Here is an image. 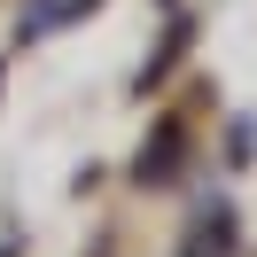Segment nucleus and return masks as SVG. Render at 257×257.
I'll return each instance as SVG.
<instances>
[{
	"label": "nucleus",
	"mask_w": 257,
	"mask_h": 257,
	"mask_svg": "<svg viewBox=\"0 0 257 257\" xmlns=\"http://www.w3.org/2000/svg\"><path fill=\"white\" fill-rule=\"evenodd\" d=\"M226 249H234V210H226V203H203L195 226H187V241H179V257H226Z\"/></svg>",
	"instance_id": "obj_1"
},
{
	"label": "nucleus",
	"mask_w": 257,
	"mask_h": 257,
	"mask_svg": "<svg viewBox=\"0 0 257 257\" xmlns=\"http://www.w3.org/2000/svg\"><path fill=\"white\" fill-rule=\"evenodd\" d=\"M172 148H179V125H156V141H148V156L133 164V179H141V187H156V179H172Z\"/></svg>",
	"instance_id": "obj_2"
}]
</instances>
